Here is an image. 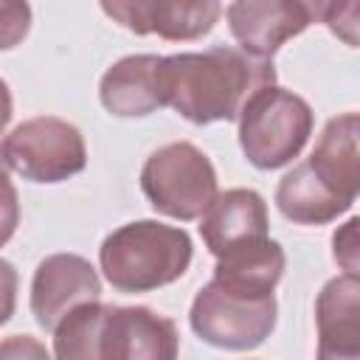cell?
I'll return each instance as SVG.
<instances>
[{"mask_svg": "<svg viewBox=\"0 0 360 360\" xmlns=\"http://www.w3.org/2000/svg\"><path fill=\"white\" fill-rule=\"evenodd\" d=\"M276 84L273 59L242 48H208L202 53L166 56L169 107L191 124L239 121L248 101Z\"/></svg>", "mask_w": 360, "mask_h": 360, "instance_id": "cell-1", "label": "cell"}, {"mask_svg": "<svg viewBox=\"0 0 360 360\" xmlns=\"http://www.w3.org/2000/svg\"><path fill=\"white\" fill-rule=\"evenodd\" d=\"M194 256L191 236L183 228L138 219L115 228L98 248V264L112 290L135 295L152 292L186 276Z\"/></svg>", "mask_w": 360, "mask_h": 360, "instance_id": "cell-2", "label": "cell"}, {"mask_svg": "<svg viewBox=\"0 0 360 360\" xmlns=\"http://www.w3.org/2000/svg\"><path fill=\"white\" fill-rule=\"evenodd\" d=\"M312 107L284 87H264L239 115V146L248 163L262 172L281 169L301 155L312 135Z\"/></svg>", "mask_w": 360, "mask_h": 360, "instance_id": "cell-3", "label": "cell"}, {"mask_svg": "<svg viewBox=\"0 0 360 360\" xmlns=\"http://www.w3.org/2000/svg\"><path fill=\"white\" fill-rule=\"evenodd\" d=\"M141 191L158 214L180 222L200 219L219 194L214 163L188 141L166 143L146 158Z\"/></svg>", "mask_w": 360, "mask_h": 360, "instance_id": "cell-4", "label": "cell"}, {"mask_svg": "<svg viewBox=\"0 0 360 360\" xmlns=\"http://www.w3.org/2000/svg\"><path fill=\"white\" fill-rule=\"evenodd\" d=\"M278 304L276 295H242L225 290L219 281H208L191 301L188 323L191 332L228 352H250L259 349L270 332L276 329Z\"/></svg>", "mask_w": 360, "mask_h": 360, "instance_id": "cell-5", "label": "cell"}, {"mask_svg": "<svg viewBox=\"0 0 360 360\" xmlns=\"http://www.w3.org/2000/svg\"><path fill=\"white\" fill-rule=\"evenodd\" d=\"M3 163L8 172L31 183H62L87 166V146L65 118L37 115L3 138Z\"/></svg>", "mask_w": 360, "mask_h": 360, "instance_id": "cell-6", "label": "cell"}, {"mask_svg": "<svg viewBox=\"0 0 360 360\" xmlns=\"http://www.w3.org/2000/svg\"><path fill=\"white\" fill-rule=\"evenodd\" d=\"M177 349L180 335L172 318L149 307L104 304L96 360H172L177 357Z\"/></svg>", "mask_w": 360, "mask_h": 360, "instance_id": "cell-7", "label": "cell"}, {"mask_svg": "<svg viewBox=\"0 0 360 360\" xmlns=\"http://www.w3.org/2000/svg\"><path fill=\"white\" fill-rule=\"evenodd\" d=\"M101 278L96 267L76 253L45 256L31 278V315L45 329L53 332L59 321L79 304L98 301Z\"/></svg>", "mask_w": 360, "mask_h": 360, "instance_id": "cell-8", "label": "cell"}, {"mask_svg": "<svg viewBox=\"0 0 360 360\" xmlns=\"http://www.w3.org/2000/svg\"><path fill=\"white\" fill-rule=\"evenodd\" d=\"M98 98L104 110L118 118H143L160 107H169L166 56L132 53L118 59L101 76Z\"/></svg>", "mask_w": 360, "mask_h": 360, "instance_id": "cell-9", "label": "cell"}, {"mask_svg": "<svg viewBox=\"0 0 360 360\" xmlns=\"http://www.w3.org/2000/svg\"><path fill=\"white\" fill-rule=\"evenodd\" d=\"M318 357L360 360V276L329 278L315 298Z\"/></svg>", "mask_w": 360, "mask_h": 360, "instance_id": "cell-10", "label": "cell"}, {"mask_svg": "<svg viewBox=\"0 0 360 360\" xmlns=\"http://www.w3.org/2000/svg\"><path fill=\"white\" fill-rule=\"evenodd\" d=\"M225 17L239 48L262 59H270L287 39L309 28L287 0H233Z\"/></svg>", "mask_w": 360, "mask_h": 360, "instance_id": "cell-11", "label": "cell"}, {"mask_svg": "<svg viewBox=\"0 0 360 360\" xmlns=\"http://www.w3.org/2000/svg\"><path fill=\"white\" fill-rule=\"evenodd\" d=\"M200 236L205 248L219 256L236 245L267 236V202L253 188H228L217 194L211 208L200 217Z\"/></svg>", "mask_w": 360, "mask_h": 360, "instance_id": "cell-12", "label": "cell"}, {"mask_svg": "<svg viewBox=\"0 0 360 360\" xmlns=\"http://www.w3.org/2000/svg\"><path fill=\"white\" fill-rule=\"evenodd\" d=\"M307 160L338 197L354 202L360 197V112L329 118Z\"/></svg>", "mask_w": 360, "mask_h": 360, "instance_id": "cell-13", "label": "cell"}, {"mask_svg": "<svg viewBox=\"0 0 360 360\" xmlns=\"http://www.w3.org/2000/svg\"><path fill=\"white\" fill-rule=\"evenodd\" d=\"M284 267H287L284 248L276 239L264 236L219 253L214 264V281H219L231 292L262 298V295H273L276 284L284 276Z\"/></svg>", "mask_w": 360, "mask_h": 360, "instance_id": "cell-14", "label": "cell"}, {"mask_svg": "<svg viewBox=\"0 0 360 360\" xmlns=\"http://www.w3.org/2000/svg\"><path fill=\"white\" fill-rule=\"evenodd\" d=\"M276 205L284 214V219H290L295 225H326L352 208V202L338 197L315 174L309 160L292 166L281 177V183L276 188Z\"/></svg>", "mask_w": 360, "mask_h": 360, "instance_id": "cell-15", "label": "cell"}, {"mask_svg": "<svg viewBox=\"0 0 360 360\" xmlns=\"http://www.w3.org/2000/svg\"><path fill=\"white\" fill-rule=\"evenodd\" d=\"M222 0H158L155 34L169 42H194L219 22Z\"/></svg>", "mask_w": 360, "mask_h": 360, "instance_id": "cell-16", "label": "cell"}, {"mask_svg": "<svg viewBox=\"0 0 360 360\" xmlns=\"http://www.w3.org/2000/svg\"><path fill=\"white\" fill-rule=\"evenodd\" d=\"M101 11L124 25L127 31L138 34V37H146V34H155V8H158V0H98Z\"/></svg>", "mask_w": 360, "mask_h": 360, "instance_id": "cell-17", "label": "cell"}, {"mask_svg": "<svg viewBox=\"0 0 360 360\" xmlns=\"http://www.w3.org/2000/svg\"><path fill=\"white\" fill-rule=\"evenodd\" d=\"M332 259L343 273L360 276V217L346 219L332 233Z\"/></svg>", "mask_w": 360, "mask_h": 360, "instance_id": "cell-18", "label": "cell"}, {"mask_svg": "<svg viewBox=\"0 0 360 360\" xmlns=\"http://www.w3.org/2000/svg\"><path fill=\"white\" fill-rule=\"evenodd\" d=\"M326 25L343 45L360 48V0H332Z\"/></svg>", "mask_w": 360, "mask_h": 360, "instance_id": "cell-19", "label": "cell"}, {"mask_svg": "<svg viewBox=\"0 0 360 360\" xmlns=\"http://www.w3.org/2000/svg\"><path fill=\"white\" fill-rule=\"evenodd\" d=\"M3 17H6V31H3V48H14L17 39H22L28 34V22H31V8L25 0H6L3 3Z\"/></svg>", "mask_w": 360, "mask_h": 360, "instance_id": "cell-20", "label": "cell"}, {"mask_svg": "<svg viewBox=\"0 0 360 360\" xmlns=\"http://www.w3.org/2000/svg\"><path fill=\"white\" fill-rule=\"evenodd\" d=\"M309 25L312 22H326L329 17V8H332V0H287Z\"/></svg>", "mask_w": 360, "mask_h": 360, "instance_id": "cell-21", "label": "cell"}]
</instances>
